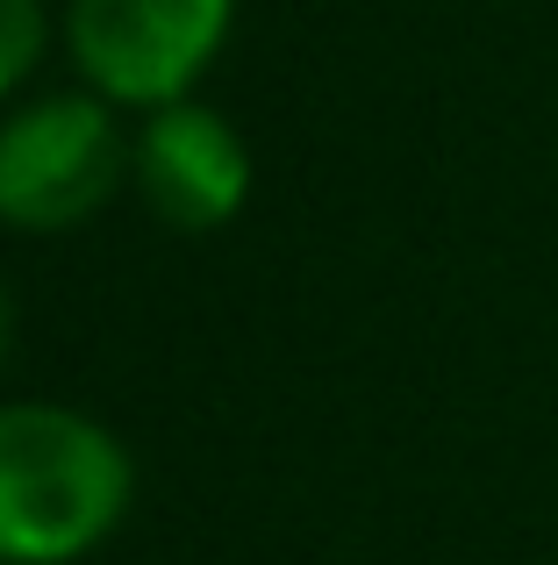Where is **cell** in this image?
Segmentation results:
<instances>
[{"label": "cell", "mask_w": 558, "mask_h": 565, "mask_svg": "<svg viewBox=\"0 0 558 565\" xmlns=\"http://www.w3.org/2000/svg\"><path fill=\"white\" fill-rule=\"evenodd\" d=\"M8 351H14V301H8V287H0V373H8Z\"/></svg>", "instance_id": "obj_6"}, {"label": "cell", "mask_w": 558, "mask_h": 565, "mask_svg": "<svg viewBox=\"0 0 558 565\" xmlns=\"http://www.w3.org/2000/svg\"><path fill=\"white\" fill-rule=\"evenodd\" d=\"M229 22L237 0H72L65 43L86 94L158 115L172 100H194V79L215 65Z\"/></svg>", "instance_id": "obj_3"}, {"label": "cell", "mask_w": 558, "mask_h": 565, "mask_svg": "<svg viewBox=\"0 0 558 565\" xmlns=\"http://www.w3.org/2000/svg\"><path fill=\"white\" fill-rule=\"evenodd\" d=\"M137 494L122 437L65 401H0V565H72Z\"/></svg>", "instance_id": "obj_1"}, {"label": "cell", "mask_w": 558, "mask_h": 565, "mask_svg": "<svg viewBox=\"0 0 558 565\" xmlns=\"http://www.w3.org/2000/svg\"><path fill=\"white\" fill-rule=\"evenodd\" d=\"M43 43H51L43 0H0V108H8L14 86L43 65Z\"/></svg>", "instance_id": "obj_5"}, {"label": "cell", "mask_w": 558, "mask_h": 565, "mask_svg": "<svg viewBox=\"0 0 558 565\" xmlns=\"http://www.w3.org/2000/svg\"><path fill=\"white\" fill-rule=\"evenodd\" d=\"M129 180L122 108L100 94H51L0 115V222L22 236H57L100 215Z\"/></svg>", "instance_id": "obj_2"}, {"label": "cell", "mask_w": 558, "mask_h": 565, "mask_svg": "<svg viewBox=\"0 0 558 565\" xmlns=\"http://www.w3.org/2000/svg\"><path fill=\"white\" fill-rule=\"evenodd\" d=\"M129 180H137L143 207L165 230H223L251 193V151L244 137L201 100H172V108L143 115L129 137Z\"/></svg>", "instance_id": "obj_4"}]
</instances>
